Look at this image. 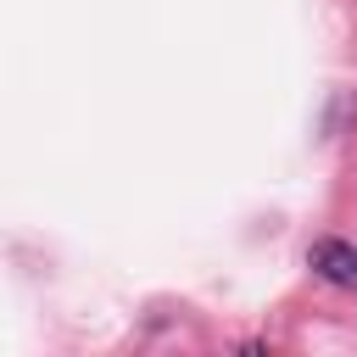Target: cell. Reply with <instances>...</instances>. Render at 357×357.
<instances>
[{"label":"cell","mask_w":357,"mask_h":357,"mask_svg":"<svg viewBox=\"0 0 357 357\" xmlns=\"http://www.w3.org/2000/svg\"><path fill=\"white\" fill-rule=\"evenodd\" d=\"M307 262H312L318 279H329V284H340V290L357 284V245H351V240H335V234H329V240H312Z\"/></svg>","instance_id":"cell-1"}]
</instances>
